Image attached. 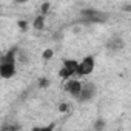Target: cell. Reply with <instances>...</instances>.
Masks as SVG:
<instances>
[{
	"instance_id": "3",
	"label": "cell",
	"mask_w": 131,
	"mask_h": 131,
	"mask_svg": "<svg viewBox=\"0 0 131 131\" xmlns=\"http://www.w3.org/2000/svg\"><path fill=\"white\" fill-rule=\"evenodd\" d=\"M96 91H97V88H96V85H94V83H85V85H82V88H80L79 94L76 96V100H77L79 103L90 102L91 99H94Z\"/></svg>"
},
{
	"instance_id": "17",
	"label": "cell",
	"mask_w": 131,
	"mask_h": 131,
	"mask_svg": "<svg viewBox=\"0 0 131 131\" xmlns=\"http://www.w3.org/2000/svg\"><path fill=\"white\" fill-rule=\"evenodd\" d=\"M16 3H26V2H29V0H14Z\"/></svg>"
},
{
	"instance_id": "14",
	"label": "cell",
	"mask_w": 131,
	"mask_h": 131,
	"mask_svg": "<svg viewBox=\"0 0 131 131\" xmlns=\"http://www.w3.org/2000/svg\"><path fill=\"white\" fill-rule=\"evenodd\" d=\"M49 6H51V3H49V2H45V3H42V6H40V11H42V14H46V13L49 11Z\"/></svg>"
},
{
	"instance_id": "2",
	"label": "cell",
	"mask_w": 131,
	"mask_h": 131,
	"mask_svg": "<svg viewBox=\"0 0 131 131\" xmlns=\"http://www.w3.org/2000/svg\"><path fill=\"white\" fill-rule=\"evenodd\" d=\"M94 67H96V60L93 56H86L82 59V62L77 63V68H76V74L83 77V76H90L93 71H94Z\"/></svg>"
},
{
	"instance_id": "1",
	"label": "cell",
	"mask_w": 131,
	"mask_h": 131,
	"mask_svg": "<svg viewBox=\"0 0 131 131\" xmlns=\"http://www.w3.org/2000/svg\"><path fill=\"white\" fill-rule=\"evenodd\" d=\"M80 16L82 19L86 22V23H105L110 16L106 13H102V11H97L94 8H86V9H82L80 11Z\"/></svg>"
},
{
	"instance_id": "15",
	"label": "cell",
	"mask_w": 131,
	"mask_h": 131,
	"mask_svg": "<svg viewBox=\"0 0 131 131\" xmlns=\"http://www.w3.org/2000/svg\"><path fill=\"white\" fill-rule=\"evenodd\" d=\"M39 86H40V88H46V86H49V80H48L46 77H42V79L39 80Z\"/></svg>"
},
{
	"instance_id": "5",
	"label": "cell",
	"mask_w": 131,
	"mask_h": 131,
	"mask_svg": "<svg viewBox=\"0 0 131 131\" xmlns=\"http://www.w3.org/2000/svg\"><path fill=\"white\" fill-rule=\"evenodd\" d=\"M67 83H65V90H67V93H70L73 97H76L77 94H79V91H80V88H82V82H79V80H76V79H68V80H65Z\"/></svg>"
},
{
	"instance_id": "4",
	"label": "cell",
	"mask_w": 131,
	"mask_h": 131,
	"mask_svg": "<svg viewBox=\"0 0 131 131\" xmlns=\"http://www.w3.org/2000/svg\"><path fill=\"white\" fill-rule=\"evenodd\" d=\"M17 73L16 70V62H3L0 63V77L2 79H11Z\"/></svg>"
},
{
	"instance_id": "13",
	"label": "cell",
	"mask_w": 131,
	"mask_h": 131,
	"mask_svg": "<svg viewBox=\"0 0 131 131\" xmlns=\"http://www.w3.org/2000/svg\"><path fill=\"white\" fill-rule=\"evenodd\" d=\"M59 111H60V113H67V111H70V105L65 103V102H62V103L59 105Z\"/></svg>"
},
{
	"instance_id": "9",
	"label": "cell",
	"mask_w": 131,
	"mask_h": 131,
	"mask_svg": "<svg viewBox=\"0 0 131 131\" xmlns=\"http://www.w3.org/2000/svg\"><path fill=\"white\" fill-rule=\"evenodd\" d=\"M77 60H74V59H65L63 60V67L65 68H68V70H71L74 74H76V68H77Z\"/></svg>"
},
{
	"instance_id": "10",
	"label": "cell",
	"mask_w": 131,
	"mask_h": 131,
	"mask_svg": "<svg viewBox=\"0 0 131 131\" xmlns=\"http://www.w3.org/2000/svg\"><path fill=\"white\" fill-rule=\"evenodd\" d=\"M71 76H74V73H73L71 70H68V68H65V67H62V70L59 71V77H60L62 80H68Z\"/></svg>"
},
{
	"instance_id": "12",
	"label": "cell",
	"mask_w": 131,
	"mask_h": 131,
	"mask_svg": "<svg viewBox=\"0 0 131 131\" xmlns=\"http://www.w3.org/2000/svg\"><path fill=\"white\" fill-rule=\"evenodd\" d=\"M93 126H94V129H103V128H105V122H103L102 119H99L97 122H94Z\"/></svg>"
},
{
	"instance_id": "16",
	"label": "cell",
	"mask_w": 131,
	"mask_h": 131,
	"mask_svg": "<svg viewBox=\"0 0 131 131\" xmlns=\"http://www.w3.org/2000/svg\"><path fill=\"white\" fill-rule=\"evenodd\" d=\"M17 25H19V28H20V29H26V26H28V23H26L25 20H22V22H19Z\"/></svg>"
},
{
	"instance_id": "11",
	"label": "cell",
	"mask_w": 131,
	"mask_h": 131,
	"mask_svg": "<svg viewBox=\"0 0 131 131\" xmlns=\"http://www.w3.org/2000/svg\"><path fill=\"white\" fill-rule=\"evenodd\" d=\"M52 56H54V51H52L51 48H48V49H45V51L42 52V59H43V60H51Z\"/></svg>"
},
{
	"instance_id": "6",
	"label": "cell",
	"mask_w": 131,
	"mask_h": 131,
	"mask_svg": "<svg viewBox=\"0 0 131 131\" xmlns=\"http://www.w3.org/2000/svg\"><path fill=\"white\" fill-rule=\"evenodd\" d=\"M106 48L110 51H120V49L125 48V42H123L122 37H113L111 40L106 42Z\"/></svg>"
},
{
	"instance_id": "8",
	"label": "cell",
	"mask_w": 131,
	"mask_h": 131,
	"mask_svg": "<svg viewBox=\"0 0 131 131\" xmlns=\"http://www.w3.org/2000/svg\"><path fill=\"white\" fill-rule=\"evenodd\" d=\"M16 62H20V63H23V65H26V63L29 62L28 54H26V51H25V49L17 48V52H16Z\"/></svg>"
},
{
	"instance_id": "18",
	"label": "cell",
	"mask_w": 131,
	"mask_h": 131,
	"mask_svg": "<svg viewBox=\"0 0 131 131\" xmlns=\"http://www.w3.org/2000/svg\"><path fill=\"white\" fill-rule=\"evenodd\" d=\"M0 14H2V11H0Z\"/></svg>"
},
{
	"instance_id": "7",
	"label": "cell",
	"mask_w": 131,
	"mask_h": 131,
	"mask_svg": "<svg viewBox=\"0 0 131 131\" xmlns=\"http://www.w3.org/2000/svg\"><path fill=\"white\" fill-rule=\"evenodd\" d=\"M32 28L37 29V31H43L45 29V14H40V16H37L32 20Z\"/></svg>"
}]
</instances>
